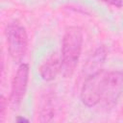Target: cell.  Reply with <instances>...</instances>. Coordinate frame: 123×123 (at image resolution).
<instances>
[{"mask_svg":"<svg viewBox=\"0 0 123 123\" xmlns=\"http://www.w3.org/2000/svg\"><path fill=\"white\" fill-rule=\"evenodd\" d=\"M7 106H8V102H7L6 98L3 95H1V97H0V122L4 121Z\"/></svg>","mask_w":123,"mask_h":123,"instance_id":"7","label":"cell"},{"mask_svg":"<svg viewBox=\"0 0 123 123\" xmlns=\"http://www.w3.org/2000/svg\"><path fill=\"white\" fill-rule=\"evenodd\" d=\"M8 51L15 62H20L26 55L28 48V37L26 29L18 21H12L6 27Z\"/></svg>","mask_w":123,"mask_h":123,"instance_id":"3","label":"cell"},{"mask_svg":"<svg viewBox=\"0 0 123 123\" xmlns=\"http://www.w3.org/2000/svg\"><path fill=\"white\" fill-rule=\"evenodd\" d=\"M28 81H29V65L27 63H21L18 66V69L12 81V88H11L9 103L13 110L19 107L25 95L28 86Z\"/></svg>","mask_w":123,"mask_h":123,"instance_id":"4","label":"cell"},{"mask_svg":"<svg viewBox=\"0 0 123 123\" xmlns=\"http://www.w3.org/2000/svg\"><path fill=\"white\" fill-rule=\"evenodd\" d=\"M40 77L44 81H52L61 72V60L56 53L52 54L38 69Z\"/></svg>","mask_w":123,"mask_h":123,"instance_id":"5","label":"cell"},{"mask_svg":"<svg viewBox=\"0 0 123 123\" xmlns=\"http://www.w3.org/2000/svg\"><path fill=\"white\" fill-rule=\"evenodd\" d=\"M83 45V32L80 27L71 26L66 29L62 44L61 73L64 78H70L78 64Z\"/></svg>","mask_w":123,"mask_h":123,"instance_id":"2","label":"cell"},{"mask_svg":"<svg viewBox=\"0 0 123 123\" xmlns=\"http://www.w3.org/2000/svg\"><path fill=\"white\" fill-rule=\"evenodd\" d=\"M16 122H18V123H22V122H29V120H28L27 118H24V117H20V116H18V117L16 118Z\"/></svg>","mask_w":123,"mask_h":123,"instance_id":"9","label":"cell"},{"mask_svg":"<svg viewBox=\"0 0 123 123\" xmlns=\"http://www.w3.org/2000/svg\"><path fill=\"white\" fill-rule=\"evenodd\" d=\"M107 57V49L105 46H99L94 52L93 54H91V56L87 59L85 66H84V70L88 71L89 74H92L98 70H100L101 65L103 64L104 61L106 60Z\"/></svg>","mask_w":123,"mask_h":123,"instance_id":"6","label":"cell"},{"mask_svg":"<svg viewBox=\"0 0 123 123\" xmlns=\"http://www.w3.org/2000/svg\"><path fill=\"white\" fill-rule=\"evenodd\" d=\"M123 90V73L100 69L89 74L81 89V100L86 107H94L99 103L106 109H111Z\"/></svg>","mask_w":123,"mask_h":123,"instance_id":"1","label":"cell"},{"mask_svg":"<svg viewBox=\"0 0 123 123\" xmlns=\"http://www.w3.org/2000/svg\"><path fill=\"white\" fill-rule=\"evenodd\" d=\"M101 1L116 8H121L123 6V0H101Z\"/></svg>","mask_w":123,"mask_h":123,"instance_id":"8","label":"cell"}]
</instances>
